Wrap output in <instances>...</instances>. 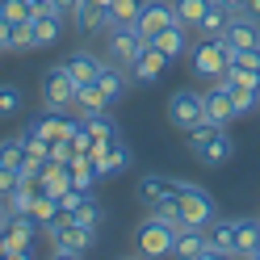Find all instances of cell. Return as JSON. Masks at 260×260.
<instances>
[{"label": "cell", "mask_w": 260, "mask_h": 260, "mask_svg": "<svg viewBox=\"0 0 260 260\" xmlns=\"http://www.w3.org/2000/svg\"><path fill=\"white\" fill-rule=\"evenodd\" d=\"M172 256H181V260H214V243H210L206 235V226H176V248Z\"/></svg>", "instance_id": "10"}, {"label": "cell", "mask_w": 260, "mask_h": 260, "mask_svg": "<svg viewBox=\"0 0 260 260\" xmlns=\"http://www.w3.org/2000/svg\"><path fill=\"white\" fill-rule=\"evenodd\" d=\"M105 63H109V59H96L92 51H76L68 63H63V68L72 72V80H76V84H92V80L101 76V68H105Z\"/></svg>", "instance_id": "18"}, {"label": "cell", "mask_w": 260, "mask_h": 260, "mask_svg": "<svg viewBox=\"0 0 260 260\" xmlns=\"http://www.w3.org/2000/svg\"><path fill=\"white\" fill-rule=\"evenodd\" d=\"M239 13H248V17L260 21V0H243V9H239Z\"/></svg>", "instance_id": "43"}, {"label": "cell", "mask_w": 260, "mask_h": 260, "mask_svg": "<svg viewBox=\"0 0 260 260\" xmlns=\"http://www.w3.org/2000/svg\"><path fill=\"white\" fill-rule=\"evenodd\" d=\"M172 193H176V181H168V176H159V172H147V176L139 181V202L147 206V210H151L155 202L172 198Z\"/></svg>", "instance_id": "21"}, {"label": "cell", "mask_w": 260, "mask_h": 260, "mask_svg": "<svg viewBox=\"0 0 260 260\" xmlns=\"http://www.w3.org/2000/svg\"><path fill=\"white\" fill-rule=\"evenodd\" d=\"M135 243H139V256H172V248H176V226L151 214L147 222L139 226Z\"/></svg>", "instance_id": "7"}, {"label": "cell", "mask_w": 260, "mask_h": 260, "mask_svg": "<svg viewBox=\"0 0 260 260\" xmlns=\"http://www.w3.org/2000/svg\"><path fill=\"white\" fill-rule=\"evenodd\" d=\"M147 46V38L139 34L135 25H109V63H118V68H126L130 72V63L139 59V51Z\"/></svg>", "instance_id": "8"}, {"label": "cell", "mask_w": 260, "mask_h": 260, "mask_svg": "<svg viewBox=\"0 0 260 260\" xmlns=\"http://www.w3.org/2000/svg\"><path fill=\"white\" fill-rule=\"evenodd\" d=\"M51 9L63 13V17H72V9H76V0H51Z\"/></svg>", "instance_id": "42"}, {"label": "cell", "mask_w": 260, "mask_h": 260, "mask_svg": "<svg viewBox=\"0 0 260 260\" xmlns=\"http://www.w3.org/2000/svg\"><path fill=\"white\" fill-rule=\"evenodd\" d=\"M0 256H5V248H0Z\"/></svg>", "instance_id": "47"}, {"label": "cell", "mask_w": 260, "mask_h": 260, "mask_svg": "<svg viewBox=\"0 0 260 260\" xmlns=\"http://www.w3.org/2000/svg\"><path fill=\"white\" fill-rule=\"evenodd\" d=\"M0 164H13V168L25 164V139H21V135L0 139Z\"/></svg>", "instance_id": "34"}, {"label": "cell", "mask_w": 260, "mask_h": 260, "mask_svg": "<svg viewBox=\"0 0 260 260\" xmlns=\"http://www.w3.org/2000/svg\"><path fill=\"white\" fill-rule=\"evenodd\" d=\"M176 21V9H172V0H143V13H139V21H135V29L143 38H155L159 29H168Z\"/></svg>", "instance_id": "12"}, {"label": "cell", "mask_w": 260, "mask_h": 260, "mask_svg": "<svg viewBox=\"0 0 260 260\" xmlns=\"http://www.w3.org/2000/svg\"><path fill=\"white\" fill-rule=\"evenodd\" d=\"M206 118V105H202V92H193V88H176L168 96V122L176 130H193Z\"/></svg>", "instance_id": "9"}, {"label": "cell", "mask_w": 260, "mask_h": 260, "mask_svg": "<svg viewBox=\"0 0 260 260\" xmlns=\"http://www.w3.org/2000/svg\"><path fill=\"white\" fill-rule=\"evenodd\" d=\"M226 80L260 88V46H252V51H231L226 46Z\"/></svg>", "instance_id": "11"}, {"label": "cell", "mask_w": 260, "mask_h": 260, "mask_svg": "<svg viewBox=\"0 0 260 260\" xmlns=\"http://www.w3.org/2000/svg\"><path fill=\"white\" fill-rule=\"evenodd\" d=\"M59 38H63V13H55V9L34 13V46H51Z\"/></svg>", "instance_id": "19"}, {"label": "cell", "mask_w": 260, "mask_h": 260, "mask_svg": "<svg viewBox=\"0 0 260 260\" xmlns=\"http://www.w3.org/2000/svg\"><path fill=\"white\" fill-rule=\"evenodd\" d=\"M68 218H76V222H84V226H101V206H96L92 198H84V202H80V206L72 210Z\"/></svg>", "instance_id": "37"}, {"label": "cell", "mask_w": 260, "mask_h": 260, "mask_svg": "<svg viewBox=\"0 0 260 260\" xmlns=\"http://www.w3.org/2000/svg\"><path fill=\"white\" fill-rule=\"evenodd\" d=\"M235 256H260V218H235Z\"/></svg>", "instance_id": "20"}, {"label": "cell", "mask_w": 260, "mask_h": 260, "mask_svg": "<svg viewBox=\"0 0 260 260\" xmlns=\"http://www.w3.org/2000/svg\"><path fill=\"white\" fill-rule=\"evenodd\" d=\"M151 214L164 218V222H172V226H181V202H176V193H172V198H164V202H155Z\"/></svg>", "instance_id": "38"}, {"label": "cell", "mask_w": 260, "mask_h": 260, "mask_svg": "<svg viewBox=\"0 0 260 260\" xmlns=\"http://www.w3.org/2000/svg\"><path fill=\"white\" fill-rule=\"evenodd\" d=\"M172 9H176V21L181 25L198 29V21L206 17V9H210V0H172Z\"/></svg>", "instance_id": "32"}, {"label": "cell", "mask_w": 260, "mask_h": 260, "mask_svg": "<svg viewBox=\"0 0 260 260\" xmlns=\"http://www.w3.org/2000/svg\"><path fill=\"white\" fill-rule=\"evenodd\" d=\"M164 68H168V55L159 51V46H143L139 51V59L130 63V80H139V84H151V80H159L164 76Z\"/></svg>", "instance_id": "15"}, {"label": "cell", "mask_w": 260, "mask_h": 260, "mask_svg": "<svg viewBox=\"0 0 260 260\" xmlns=\"http://www.w3.org/2000/svg\"><path fill=\"white\" fill-rule=\"evenodd\" d=\"M34 5L29 0H0V17H9V21H34Z\"/></svg>", "instance_id": "36"}, {"label": "cell", "mask_w": 260, "mask_h": 260, "mask_svg": "<svg viewBox=\"0 0 260 260\" xmlns=\"http://www.w3.org/2000/svg\"><path fill=\"white\" fill-rule=\"evenodd\" d=\"M189 72L193 80H222L226 76V42L222 38H202V42H189Z\"/></svg>", "instance_id": "3"}, {"label": "cell", "mask_w": 260, "mask_h": 260, "mask_svg": "<svg viewBox=\"0 0 260 260\" xmlns=\"http://www.w3.org/2000/svg\"><path fill=\"white\" fill-rule=\"evenodd\" d=\"M139 13H143V0H113L105 9V29L109 25H135Z\"/></svg>", "instance_id": "29"}, {"label": "cell", "mask_w": 260, "mask_h": 260, "mask_svg": "<svg viewBox=\"0 0 260 260\" xmlns=\"http://www.w3.org/2000/svg\"><path fill=\"white\" fill-rule=\"evenodd\" d=\"M126 164H130V151H126L122 139H113V143H105V147L92 151V168H96V176H118Z\"/></svg>", "instance_id": "16"}, {"label": "cell", "mask_w": 260, "mask_h": 260, "mask_svg": "<svg viewBox=\"0 0 260 260\" xmlns=\"http://www.w3.org/2000/svg\"><path fill=\"white\" fill-rule=\"evenodd\" d=\"M256 260H260V256H256Z\"/></svg>", "instance_id": "48"}, {"label": "cell", "mask_w": 260, "mask_h": 260, "mask_svg": "<svg viewBox=\"0 0 260 260\" xmlns=\"http://www.w3.org/2000/svg\"><path fill=\"white\" fill-rule=\"evenodd\" d=\"M126 68H118V63H105L101 68V76H96V88L105 92V101L113 105V101H122V92H126Z\"/></svg>", "instance_id": "24"}, {"label": "cell", "mask_w": 260, "mask_h": 260, "mask_svg": "<svg viewBox=\"0 0 260 260\" xmlns=\"http://www.w3.org/2000/svg\"><path fill=\"white\" fill-rule=\"evenodd\" d=\"M76 101V80L72 72L63 68V63H55V68L42 72V109H72Z\"/></svg>", "instance_id": "6"}, {"label": "cell", "mask_w": 260, "mask_h": 260, "mask_svg": "<svg viewBox=\"0 0 260 260\" xmlns=\"http://www.w3.org/2000/svg\"><path fill=\"white\" fill-rule=\"evenodd\" d=\"M5 222H9V206H5V198H0V231H5Z\"/></svg>", "instance_id": "44"}, {"label": "cell", "mask_w": 260, "mask_h": 260, "mask_svg": "<svg viewBox=\"0 0 260 260\" xmlns=\"http://www.w3.org/2000/svg\"><path fill=\"white\" fill-rule=\"evenodd\" d=\"M72 109L84 118V113H101V109H109V101H105V92L96 88V80L92 84H76V101H72Z\"/></svg>", "instance_id": "26"}, {"label": "cell", "mask_w": 260, "mask_h": 260, "mask_svg": "<svg viewBox=\"0 0 260 260\" xmlns=\"http://www.w3.org/2000/svg\"><path fill=\"white\" fill-rule=\"evenodd\" d=\"M38 198V181H29V176H21V185L5 198V206H9V214H29V202Z\"/></svg>", "instance_id": "31"}, {"label": "cell", "mask_w": 260, "mask_h": 260, "mask_svg": "<svg viewBox=\"0 0 260 260\" xmlns=\"http://www.w3.org/2000/svg\"><path fill=\"white\" fill-rule=\"evenodd\" d=\"M29 214L38 218V226H51V222L59 218V202L51 198V193H42V189H38V198L29 202Z\"/></svg>", "instance_id": "33"}, {"label": "cell", "mask_w": 260, "mask_h": 260, "mask_svg": "<svg viewBox=\"0 0 260 260\" xmlns=\"http://www.w3.org/2000/svg\"><path fill=\"white\" fill-rule=\"evenodd\" d=\"M206 235H210L218 256H235V218H214L206 226Z\"/></svg>", "instance_id": "25"}, {"label": "cell", "mask_w": 260, "mask_h": 260, "mask_svg": "<svg viewBox=\"0 0 260 260\" xmlns=\"http://www.w3.org/2000/svg\"><path fill=\"white\" fill-rule=\"evenodd\" d=\"M68 176H72V185H76V189H84V193H88V189L96 185V168H92V155H80V151H76V155L68 159Z\"/></svg>", "instance_id": "28"}, {"label": "cell", "mask_w": 260, "mask_h": 260, "mask_svg": "<svg viewBox=\"0 0 260 260\" xmlns=\"http://www.w3.org/2000/svg\"><path fill=\"white\" fill-rule=\"evenodd\" d=\"M222 42L231 51H252V46H260V21L248 17V13H235L226 21V29H222Z\"/></svg>", "instance_id": "13"}, {"label": "cell", "mask_w": 260, "mask_h": 260, "mask_svg": "<svg viewBox=\"0 0 260 260\" xmlns=\"http://www.w3.org/2000/svg\"><path fill=\"white\" fill-rule=\"evenodd\" d=\"M176 202H181V226H210L218 218V206L210 193H202L198 185L176 181Z\"/></svg>", "instance_id": "4"}, {"label": "cell", "mask_w": 260, "mask_h": 260, "mask_svg": "<svg viewBox=\"0 0 260 260\" xmlns=\"http://www.w3.org/2000/svg\"><path fill=\"white\" fill-rule=\"evenodd\" d=\"M46 235H51V243H55V256L63 260H76V256H84L92 243H96V226H84V222H76V218H68V214H59L51 226H42Z\"/></svg>", "instance_id": "2"}, {"label": "cell", "mask_w": 260, "mask_h": 260, "mask_svg": "<svg viewBox=\"0 0 260 260\" xmlns=\"http://www.w3.org/2000/svg\"><path fill=\"white\" fill-rule=\"evenodd\" d=\"M34 46V21H13V51Z\"/></svg>", "instance_id": "39"}, {"label": "cell", "mask_w": 260, "mask_h": 260, "mask_svg": "<svg viewBox=\"0 0 260 260\" xmlns=\"http://www.w3.org/2000/svg\"><path fill=\"white\" fill-rule=\"evenodd\" d=\"M185 135H189V151H193V159H198L202 168H222L226 159H231V151H235L226 126L210 122V118H202L193 130H185Z\"/></svg>", "instance_id": "1"}, {"label": "cell", "mask_w": 260, "mask_h": 260, "mask_svg": "<svg viewBox=\"0 0 260 260\" xmlns=\"http://www.w3.org/2000/svg\"><path fill=\"white\" fill-rule=\"evenodd\" d=\"M0 51H13V21L0 17Z\"/></svg>", "instance_id": "41"}, {"label": "cell", "mask_w": 260, "mask_h": 260, "mask_svg": "<svg viewBox=\"0 0 260 260\" xmlns=\"http://www.w3.org/2000/svg\"><path fill=\"white\" fill-rule=\"evenodd\" d=\"M235 13L222 5V0H210V9H206V17L198 21V34L202 38H222V29H226V21H231Z\"/></svg>", "instance_id": "23"}, {"label": "cell", "mask_w": 260, "mask_h": 260, "mask_svg": "<svg viewBox=\"0 0 260 260\" xmlns=\"http://www.w3.org/2000/svg\"><path fill=\"white\" fill-rule=\"evenodd\" d=\"M80 126H84V135H88V143H92V151L118 139V130H113V122L105 118V109H101V113H84V118H80Z\"/></svg>", "instance_id": "22"}, {"label": "cell", "mask_w": 260, "mask_h": 260, "mask_svg": "<svg viewBox=\"0 0 260 260\" xmlns=\"http://www.w3.org/2000/svg\"><path fill=\"white\" fill-rule=\"evenodd\" d=\"M96 5H101V9H109V5H113V0H96Z\"/></svg>", "instance_id": "46"}, {"label": "cell", "mask_w": 260, "mask_h": 260, "mask_svg": "<svg viewBox=\"0 0 260 260\" xmlns=\"http://www.w3.org/2000/svg\"><path fill=\"white\" fill-rule=\"evenodd\" d=\"M202 105H206V118L218 122V126H226L231 118H239V113H235V101H231V88H226V80H214V84L202 92Z\"/></svg>", "instance_id": "14"}, {"label": "cell", "mask_w": 260, "mask_h": 260, "mask_svg": "<svg viewBox=\"0 0 260 260\" xmlns=\"http://www.w3.org/2000/svg\"><path fill=\"white\" fill-rule=\"evenodd\" d=\"M222 5L231 9V13H239V9H243V0H222Z\"/></svg>", "instance_id": "45"}, {"label": "cell", "mask_w": 260, "mask_h": 260, "mask_svg": "<svg viewBox=\"0 0 260 260\" xmlns=\"http://www.w3.org/2000/svg\"><path fill=\"white\" fill-rule=\"evenodd\" d=\"M21 185V168H13V164H0V198H9L13 189Z\"/></svg>", "instance_id": "40"}, {"label": "cell", "mask_w": 260, "mask_h": 260, "mask_svg": "<svg viewBox=\"0 0 260 260\" xmlns=\"http://www.w3.org/2000/svg\"><path fill=\"white\" fill-rule=\"evenodd\" d=\"M151 46H159V51L168 55V63H172V59H181V55H189V25L172 21L168 29H159V34L151 38Z\"/></svg>", "instance_id": "17"}, {"label": "cell", "mask_w": 260, "mask_h": 260, "mask_svg": "<svg viewBox=\"0 0 260 260\" xmlns=\"http://www.w3.org/2000/svg\"><path fill=\"white\" fill-rule=\"evenodd\" d=\"M72 17H76V29H80V34H92V29L105 25V9L96 5V0H76Z\"/></svg>", "instance_id": "27"}, {"label": "cell", "mask_w": 260, "mask_h": 260, "mask_svg": "<svg viewBox=\"0 0 260 260\" xmlns=\"http://www.w3.org/2000/svg\"><path fill=\"white\" fill-rule=\"evenodd\" d=\"M42 231L34 214H9L5 231H0V248H5L9 260H29V248H34V235Z\"/></svg>", "instance_id": "5"}, {"label": "cell", "mask_w": 260, "mask_h": 260, "mask_svg": "<svg viewBox=\"0 0 260 260\" xmlns=\"http://www.w3.org/2000/svg\"><path fill=\"white\" fill-rule=\"evenodd\" d=\"M25 105V92L17 84H0V118H17Z\"/></svg>", "instance_id": "35"}, {"label": "cell", "mask_w": 260, "mask_h": 260, "mask_svg": "<svg viewBox=\"0 0 260 260\" xmlns=\"http://www.w3.org/2000/svg\"><path fill=\"white\" fill-rule=\"evenodd\" d=\"M222 80H226V76H222ZM226 88H231V101H235V113H239V118L260 109V88H252V84H235V80H226Z\"/></svg>", "instance_id": "30"}]
</instances>
